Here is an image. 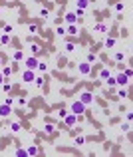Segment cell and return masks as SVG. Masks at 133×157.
Wrapping results in <instances>:
<instances>
[{
  "label": "cell",
  "mask_w": 133,
  "mask_h": 157,
  "mask_svg": "<svg viewBox=\"0 0 133 157\" xmlns=\"http://www.w3.org/2000/svg\"><path fill=\"white\" fill-rule=\"evenodd\" d=\"M119 129H121V131H123V133H127L129 129H131V123H129V121H123V123L119 125Z\"/></svg>",
  "instance_id": "26"
},
{
  "label": "cell",
  "mask_w": 133,
  "mask_h": 157,
  "mask_svg": "<svg viewBox=\"0 0 133 157\" xmlns=\"http://www.w3.org/2000/svg\"><path fill=\"white\" fill-rule=\"evenodd\" d=\"M66 114H68V110H64V107H62V110H60V111H58V115H60V119H64V117H66Z\"/></svg>",
  "instance_id": "42"
},
{
  "label": "cell",
  "mask_w": 133,
  "mask_h": 157,
  "mask_svg": "<svg viewBox=\"0 0 133 157\" xmlns=\"http://www.w3.org/2000/svg\"><path fill=\"white\" fill-rule=\"evenodd\" d=\"M4 104L6 105H14V98H12V95H6V98H4Z\"/></svg>",
  "instance_id": "38"
},
{
  "label": "cell",
  "mask_w": 133,
  "mask_h": 157,
  "mask_svg": "<svg viewBox=\"0 0 133 157\" xmlns=\"http://www.w3.org/2000/svg\"><path fill=\"white\" fill-rule=\"evenodd\" d=\"M62 121H64V125H66V127H76V125H78V115L71 114V111H68L66 117H64Z\"/></svg>",
  "instance_id": "3"
},
{
  "label": "cell",
  "mask_w": 133,
  "mask_h": 157,
  "mask_svg": "<svg viewBox=\"0 0 133 157\" xmlns=\"http://www.w3.org/2000/svg\"><path fill=\"white\" fill-rule=\"evenodd\" d=\"M109 76H111L109 68H100V80H101V82H105V80H107Z\"/></svg>",
  "instance_id": "12"
},
{
  "label": "cell",
  "mask_w": 133,
  "mask_h": 157,
  "mask_svg": "<svg viewBox=\"0 0 133 157\" xmlns=\"http://www.w3.org/2000/svg\"><path fill=\"white\" fill-rule=\"evenodd\" d=\"M12 32H14V26L6 24V26H4V34H12Z\"/></svg>",
  "instance_id": "40"
},
{
  "label": "cell",
  "mask_w": 133,
  "mask_h": 157,
  "mask_svg": "<svg viewBox=\"0 0 133 157\" xmlns=\"http://www.w3.org/2000/svg\"><path fill=\"white\" fill-rule=\"evenodd\" d=\"M0 68H2V58H0Z\"/></svg>",
  "instance_id": "46"
},
{
  "label": "cell",
  "mask_w": 133,
  "mask_h": 157,
  "mask_svg": "<svg viewBox=\"0 0 133 157\" xmlns=\"http://www.w3.org/2000/svg\"><path fill=\"white\" fill-rule=\"evenodd\" d=\"M2 76H4V78H10V76H12V68H10V66H4V68H2Z\"/></svg>",
  "instance_id": "27"
},
{
  "label": "cell",
  "mask_w": 133,
  "mask_h": 157,
  "mask_svg": "<svg viewBox=\"0 0 133 157\" xmlns=\"http://www.w3.org/2000/svg\"><path fill=\"white\" fill-rule=\"evenodd\" d=\"M38 16H40V18H48V16H50V10H48L46 6H42V8L38 10Z\"/></svg>",
  "instance_id": "23"
},
{
  "label": "cell",
  "mask_w": 133,
  "mask_h": 157,
  "mask_svg": "<svg viewBox=\"0 0 133 157\" xmlns=\"http://www.w3.org/2000/svg\"><path fill=\"white\" fill-rule=\"evenodd\" d=\"M90 2H91V0H76V4H78V8H84V10H86V8H87V6H90Z\"/></svg>",
  "instance_id": "24"
},
{
  "label": "cell",
  "mask_w": 133,
  "mask_h": 157,
  "mask_svg": "<svg viewBox=\"0 0 133 157\" xmlns=\"http://www.w3.org/2000/svg\"><path fill=\"white\" fill-rule=\"evenodd\" d=\"M78 72H80V76H90L93 72V66L90 62H81V64H78Z\"/></svg>",
  "instance_id": "4"
},
{
  "label": "cell",
  "mask_w": 133,
  "mask_h": 157,
  "mask_svg": "<svg viewBox=\"0 0 133 157\" xmlns=\"http://www.w3.org/2000/svg\"><path fill=\"white\" fill-rule=\"evenodd\" d=\"M34 86H36V88H44V86H46V78H44V76H36V78H34Z\"/></svg>",
  "instance_id": "16"
},
{
  "label": "cell",
  "mask_w": 133,
  "mask_h": 157,
  "mask_svg": "<svg viewBox=\"0 0 133 157\" xmlns=\"http://www.w3.org/2000/svg\"><path fill=\"white\" fill-rule=\"evenodd\" d=\"M103 46L107 48V50H111V48L115 46V38H113V36H107V38H105V42H103Z\"/></svg>",
  "instance_id": "17"
},
{
  "label": "cell",
  "mask_w": 133,
  "mask_h": 157,
  "mask_svg": "<svg viewBox=\"0 0 133 157\" xmlns=\"http://www.w3.org/2000/svg\"><path fill=\"white\" fill-rule=\"evenodd\" d=\"M86 110H87V107H86L84 104H81L80 100L71 101V105H70V111H71V114H76V115H80V114H86Z\"/></svg>",
  "instance_id": "2"
},
{
  "label": "cell",
  "mask_w": 133,
  "mask_h": 157,
  "mask_svg": "<svg viewBox=\"0 0 133 157\" xmlns=\"http://www.w3.org/2000/svg\"><path fill=\"white\" fill-rule=\"evenodd\" d=\"M10 114H12V105L0 104V117H8Z\"/></svg>",
  "instance_id": "8"
},
{
  "label": "cell",
  "mask_w": 133,
  "mask_h": 157,
  "mask_svg": "<svg viewBox=\"0 0 133 157\" xmlns=\"http://www.w3.org/2000/svg\"><path fill=\"white\" fill-rule=\"evenodd\" d=\"M12 60H14V62H22V60H24V52H22V50H14Z\"/></svg>",
  "instance_id": "20"
},
{
  "label": "cell",
  "mask_w": 133,
  "mask_h": 157,
  "mask_svg": "<svg viewBox=\"0 0 133 157\" xmlns=\"http://www.w3.org/2000/svg\"><path fill=\"white\" fill-rule=\"evenodd\" d=\"M62 20H66V24H78V16L74 12H66Z\"/></svg>",
  "instance_id": "9"
},
{
  "label": "cell",
  "mask_w": 133,
  "mask_h": 157,
  "mask_svg": "<svg viewBox=\"0 0 133 157\" xmlns=\"http://www.w3.org/2000/svg\"><path fill=\"white\" fill-rule=\"evenodd\" d=\"M20 62H14V60H12V64H10V68H12V74H16V72L20 70V66H18Z\"/></svg>",
  "instance_id": "35"
},
{
  "label": "cell",
  "mask_w": 133,
  "mask_h": 157,
  "mask_svg": "<svg viewBox=\"0 0 133 157\" xmlns=\"http://www.w3.org/2000/svg\"><path fill=\"white\" fill-rule=\"evenodd\" d=\"M115 10H117V12H123L125 10V2H117V4H115Z\"/></svg>",
  "instance_id": "39"
},
{
  "label": "cell",
  "mask_w": 133,
  "mask_h": 157,
  "mask_svg": "<svg viewBox=\"0 0 133 157\" xmlns=\"http://www.w3.org/2000/svg\"><path fill=\"white\" fill-rule=\"evenodd\" d=\"M86 62H90L91 66L97 62V56H95V52H90V54H87V56H86Z\"/></svg>",
  "instance_id": "22"
},
{
  "label": "cell",
  "mask_w": 133,
  "mask_h": 157,
  "mask_svg": "<svg viewBox=\"0 0 133 157\" xmlns=\"http://www.w3.org/2000/svg\"><path fill=\"white\" fill-rule=\"evenodd\" d=\"M16 104H18L20 107H26V105H28V100H26V98H18V100H16Z\"/></svg>",
  "instance_id": "33"
},
{
  "label": "cell",
  "mask_w": 133,
  "mask_h": 157,
  "mask_svg": "<svg viewBox=\"0 0 133 157\" xmlns=\"http://www.w3.org/2000/svg\"><path fill=\"white\" fill-rule=\"evenodd\" d=\"M28 32L32 34V36H36V34L40 32V28H38V26H36V24H30V26H28Z\"/></svg>",
  "instance_id": "25"
},
{
  "label": "cell",
  "mask_w": 133,
  "mask_h": 157,
  "mask_svg": "<svg viewBox=\"0 0 133 157\" xmlns=\"http://www.w3.org/2000/svg\"><path fill=\"white\" fill-rule=\"evenodd\" d=\"M56 34H58V36H66V28L58 24V26H56Z\"/></svg>",
  "instance_id": "32"
},
{
  "label": "cell",
  "mask_w": 133,
  "mask_h": 157,
  "mask_svg": "<svg viewBox=\"0 0 133 157\" xmlns=\"http://www.w3.org/2000/svg\"><path fill=\"white\" fill-rule=\"evenodd\" d=\"M46 70H48V64H46V62H42V60H38V66H36V72L44 74Z\"/></svg>",
  "instance_id": "21"
},
{
  "label": "cell",
  "mask_w": 133,
  "mask_h": 157,
  "mask_svg": "<svg viewBox=\"0 0 133 157\" xmlns=\"http://www.w3.org/2000/svg\"><path fill=\"white\" fill-rule=\"evenodd\" d=\"M0 14H2V8H0Z\"/></svg>",
  "instance_id": "47"
},
{
  "label": "cell",
  "mask_w": 133,
  "mask_h": 157,
  "mask_svg": "<svg viewBox=\"0 0 133 157\" xmlns=\"http://www.w3.org/2000/svg\"><path fill=\"white\" fill-rule=\"evenodd\" d=\"M14 155H18V157H24V155H26V147H16Z\"/></svg>",
  "instance_id": "31"
},
{
  "label": "cell",
  "mask_w": 133,
  "mask_h": 157,
  "mask_svg": "<svg viewBox=\"0 0 133 157\" xmlns=\"http://www.w3.org/2000/svg\"><path fill=\"white\" fill-rule=\"evenodd\" d=\"M74 143H76V145H84V143H86V137H84V135H76Z\"/></svg>",
  "instance_id": "29"
},
{
  "label": "cell",
  "mask_w": 133,
  "mask_h": 157,
  "mask_svg": "<svg viewBox=\"0 0 133 157\" xmlns=\"http://www.w3.org/2000/svg\"><path fill=\"white\" fill-rule=\"evenodd\" d=\"M10 131H12V133H18L20 129H22V123H20V121H10Z\"/></svg>",
  "instance_id": "14"
},
{
  "label": "cell",
  "mask_w": 133,
  "mask_h": 157,
  "mask_svg": "<svg viewBox=\"0 0 133 157\" xmlns=\"http://www.w3.org/2000/svg\"><path fill=\"white\" fill-rule=\"evenodd\" d=\"M12 42V38H10V34H0V46H6V44Z\"/></svg>",
  "instance_id": "18"
},
{
  "label": "cell",
  "mask_w": 133,
  "mask_h": 157,
  "mask_svg": "<svg viewBox=\"0 0 133 157\" xmlns=\"http://www.w3.org/2000/svg\"><path fill=\"white\" fill-rule=\"evenodd\" d=\"M113 60H115L117 64H121V62L125 60V52H121V50H119V52H115V54H113Z\"/></svg>",
  "instance_id": "19"
},
{
  "label": "cell",
  "mask_w": 133,
  "mask_h": 157,
  "mask_svg": "<svg viewBox=\"0 0 133 157\" xmlns=\"http://www.w3.org/2000/svg\"><path fill=\"white\" fill-rule=\"evenodd\" d=\"M44 131H46L48 135H56V125H54V123H50V121H48V123L44 125Z\"/></svg>",
  "instance_id": "15"
},
{
  "label": "cell",
  "mask_w": 133,
  "mask_h": 157,
  "mask_svg": "<svg viewBox=\"0 0 133 157\" xmlns=\"http://www.w3.org/2000/svg\"><path fill=\"white\" fill-rule=\"evenodd\" d=\"M105 84H107L109 88H115V78H113V76H109L107 80H105Z\"/></svg>",
  "instance_id": "36"
},
{
  "label": "cell",
  "mask_w": 133,
  "mask_h": 157,
  "mask_svg": "<svg viewBox=\"0 0 133 157\" xmlns=\"http://www.w3.org/2000/svg\"><path fill=\"white\" fill-rule=\"evenodd\" d=\"M28 42H30V40H28ZM30 52H32V56H38V54L42 52V46L36 44V42H30Z\"/></svg>",
  "instance_id": "11"
},
{
  "label": "cell",
  "mask_w": 133,
  "mask_h": 157,
  "mask_svg": "<svg viewBox=\"0 0 133 157\" xmlns=\"http://www.w3.org/2000/svg\"><path fill=\"white\" fill-rule=\"evenodd\" d=\"M74 14H76L78 18H81V16L86 14V10H84V8H76V10H74Z\"/></svg>",
  "instance_id": "37"
},
{
  "label": "cell",
  "mask_w": 133,
  "mask_h": 157,
  "mask_svg": "<svg viewBox=\"0 0 133 157\" xmlns=\"http://www.w3.org/2000/svg\"><path fill=\"white\" fill-rule=\"evenodd\" d=\"M4 80H6V78L2 76V72H0V86H2V84H4Z\"/></svg>",
  "instance_id": "45"
},
{
  "label": "cell",
  "mask_w": 133,
  "mask_h": 157,
  "mask_svg": "<svg viewBox=\"0 0 133 157\" xmlns=\"http://www.w3.org/2000/svg\"><path fill=\"white\" fill-rule=\"evenodd\" d=\"M119 36H121V38H127V36H129L127 28H123V30H121V32H119Z\"/></svg>",
  "instance_id": "44"
},
{
  "label": "cell",
  "mask_w": 133,
  "mask_h": 157,
  "mask_svg": "<svg viewBox=\"0 0 133 157\" xmlns=\"http://www.w3.org/2000/svg\"><path fill=\"white\" fill-rule=\"evenodd\" d=\"M64 48H66V52H76V44H74V42H66V46H64Z\"/></svg>",
  "instance_id": "28"
},
{
  "label": "cell",
  "mask_w": 133,
  "mask_h": 157,
  "mask_svg": "<svg viewBox=\"0 0 133 157\" xmlns=\"http://www.w3.org/2000/svg\"><path fill=\"white\" fill-rule=\"evenodd\" d=\"M78 100L86 105V107H90V105L93 104V94H91V91H87V90H84V91L80 94V98H78Z\"/></svg>",
  "instance_id": "1"
},
{
  "label": "cell",
  "mask_w": 133,
  "mask_h": 157,
  "mask_svg": "<svg viewBox=\"0 0 133 157\" xmlns=\"http://www.w3.org/2000/svg\"><path fill=\"white\" fill-rule=\"evenodd\" d=\"M129 84V78L125 76L123 72H119L117 76H115V86H127Z\"/></svg>",
  "instance_id": "7"
},
{
  "label": "cell",
  "mask_w": 133,
  "mask_h": 157,
  "mask_svg": "<svg viewBox=\"0 0 133 157\" xmlns=\"http://www.w3.org/2000/svg\"><path fill=\"white\" fill-rule=\"evenodd\" d=\"M38 147H36V145H28V147H26V155H28V157H36V155H38Z\"/></svg>",
  "instance_id": "13"
},
{
  "label": "cell",
  "mask_w": 133,
  "mask_h": 157,
  "mask_svg": "<svg viewBox=\"0 0 133 157\" xmlns=\"http://www.w3.org/2000/svg\"><path fill=\"white\" fill-rule=\"evenodd\" d=\"M2 90H4L6 94H10V91H12V84H10V82H6V80H4V84H2Z\"/></svg>",
  "instance_id": "30"
},
{
  "label": "cell",
  "mask_w": 133,
  "mask_h": 157,
  "mask_svg": "<svg viewBox=\"0 0 133 157\" xmlns=\"http://www.w3.org/2000/svg\"><path fill=\"white\" fill-rule=\"evenodd\" d=\"M80 34V30H78L76 24H68V28H66V36H78Z\"/></svg>",
  "instance_id": "10"
},
{
  "label": "cell",
  "mask_w": 133,
  "mask_h": 157,
  "mask_svg": "<svg viewBox=\"0 0 133 157\" xmlns=\"http://www.w3.org/2000/svg\"><path fill=\"white\" fill-rule=\"evenodd\" d=\"M34 78H36V70H24L22 72V82L24 84H34Z\"/></svg>",
  "instance_id": "6"
},
{
  "label": "cell",
  "mask_w": 133,
  "mask_h": 157,
  "mask_svg": "<svg viewBox=\"0 0 133 157\" xmlns=\"http://www.w3.org/2000/svg\"><path fill=\"white\" fill-rule=\"evenodd\" d=\"M22 62H24L26 70H36V66H38V56H28V58H24Z\"/></svg>",
  "instance_id": "5"
},
{
  "label": "cell",
  "mask_w": 133,
  "mask_h": 157,
  "mask_svg": "<svg viewBox=\"0 0 133 157\" xmlns=\"http://www.w3.org/2000/svg\"><path fill=\"white\" fill-rule=\"evenodd\" d=\"M117 98H129V91L121 88V90H117Z\"/></svg>",
  "instance_id": "34"
},
{
  "label": "cell",
  "mask_w": 133,
  "mask_h": 157,
  "mask_svg": "<svg viewBox=\"0 0 133 157\" xmlns=\"http://www.w3.org/2000/svg\"><path fill=\"white\" fill-rule=\"evenodd\" d=\"M64 64H66V58H62V56H60V58H58V68H62Z\"/></svg>",
  "instance_id": "43"
},
{
  "label": "cell",
  "mask_w": 133,
  "mask_h": 157,
  "mask_svg": "<svg viewBox=\"0 0 133 157\" xmlns=\"http://www.w3.org/2000/svg\"><path fill=\"white\" fill-rule=\"evenodd\" d=\"M123 74L129 78V80H131V76H133V70H131V68H125V72H123Z\"/></svg>",
  "instance_id": "41"
}]
</instances>
